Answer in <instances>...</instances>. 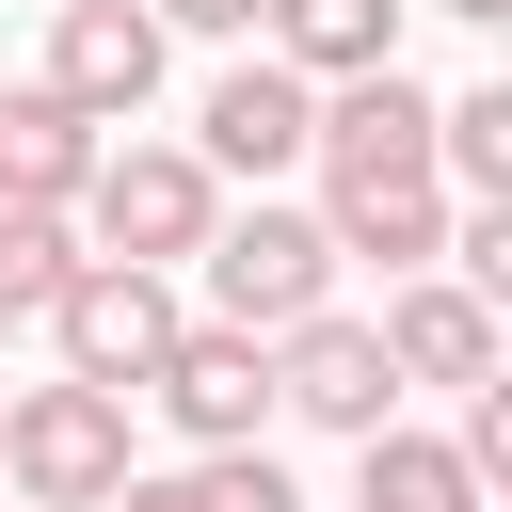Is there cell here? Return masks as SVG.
I'll list each match as a JSON object with an SVG mask.
<instances>
[{
	"mask_svg": "<svg viewBox=\"0 0 512 512\" xmlns=\"http://www.w3.org/2000/svg\"><path fill=\"white\" fill-rule=\"evenodd\" d=\"M144 400L192 432V464H208V448H272V352H256V336H224V320H192V336L144 368Z\"/></svg>",
	"mask_w": 512,
	"mask_h": 512,
	"instance_id": "cell-8",
	"label": "cell"
},
{
	"mask_svg": "<svg viewBox=\"0 0 512 512\" xmlns=\"http://www.w3.org/2000/svg\"><path fill=\"white\" fill-rule=\"evenodd\" d=\"M0 336H16V320H0Z\"/></svg>",
	"mask_w": 512,
	"mask_h": 512,
	"instance_id": "cell-20",
	"label": "cell"
},
{
	"mask_svg": "<svg viewBox=\"0 0 512 512\" xmlns=\"http://www.w3.org/2000/svg\"><path fill=\"white\" fill-rule=\"evenodd\" d=\"M192 480H208V512H304V480H288L272 448H208Z\"/></svg>",
	"mask_w": 512,
	"mask_h": 512,
	"instance_id": "cell-16",
	"label": "cell"
},
{
	"mask_svg": "<svg viewBox=\"0 0 512 512\" xmlns=\"http://www.w3.org/2000/svg\"><path fill=\"white\" fill-rule=\"evenodd\" d=\"M112 480H128V400H96V384H0V496L16 512H112Z\"/></svg>",
	"mask_w": 512,
	"mask_h": 512,
	"instance_id": "cell-2",
	"label": "cell"
},
{
	"mask_svg": "<svg viewBox=\"0 0 512 512\" xmlns=\"http://www.w3.org/2000/svg\"><path fill=\"white\" fill-rule=\"evenodd\" d=\"M368 336H384L400 400H416V384H448V400H464V384H496V304H480V288H448V272L384 288V320H368Z\"/></svg>",
	"mask_w": 512,
	"mask_h": 512,
	"instance_id": "cell-10",
	"label": "cell"
},
{
	"mask_svg": "<svg viewBox=\"0 0 512 512\" xmlns=\"http://www.w3.org/2000/svg\"><path fill=\"white\" fill-rule=\"evenodd\" d=\"M80 256H112V272H192L208 256V224H224V176L192 160V144H96V176H80Z\"/></svg>",
	"mask_w": 512,
	"mask_h": 512,
	"instance_id": "cell-1",
	"label": "cell"
},
{
	"mask_svg": "<svg viewBox=\"0 0 512 512\" xmlns=\"http://www.w3.org/2000/svg\"><path fill=\"white\" fill-rule=\"evenodd\" d=\"M112 512H208V480H192V464H160V480L128 464V480H112Z\"/></svg>",
	"mask_w": 512,
	"mask_h": 512,
	"instance_id": "cell-17",
	"label": "cell"
},
{
	"mask_svg": "<svg viewBox=\"0 0 512 512\" xmlns=\"http://www.w3.org/2000/svg\"><path fill=\"white\" fill-rule=\"evenodd\" d=\"M432 16H464V32H496V16H512V0H432Z\"/></svg>",
	"mask_w": 512,
	"mask_h": 512,
	"instance_id": "cell-19",
	"label": "cell"
},
{
	"mask_svg": "<svg viewBox=\"0 0 512 512\" xmlns=\"http://www.w3.org/2000/svg\"><path fill=\"white\" fill-rule=\"evenodd\" d=\"M160 32H256V0H144Z\"/></svg>",
	"mask_w": 512,
	"mask_h": 512,
	"instance_id": "cell-18",
	"label": "cell"
},
{
	"mask_svg": "<svg viewBox=\"0 0 512 512\" xmlns=\"http://www.w3.org/2000/svg\"><path fill=\"white\" fill-rule=\"evenodd\" d=\"M336 512H496V496L464 480L448 432H400V416H384V432L352 448V496H336Z\"/></svg>",
	"mask_w": 512,
	"mask_h": 512,
	"instance_id": "cell-14",
	"label": "cell"
},
{
	"mask_svg": "<svg viewBox=\"0 0 512 512\" xmlns=\"http://www.w3.org/2000/svg\"><path fill=\"white\" fill-rule=\"evenodd\" d=\"M320 240H336V272L368 256L384 288H416V272H448V192H432V176H384V192H320Z\"/></svg>",
	"mask_w": 512,
	"mask_h": 512,
	"instance_id": "cell-11",
	"label": "cell"
},
{
	"mask_svg": "<svg viewBox=\"0 0 512 512\" xmlns=\"http://www.w3.org/2000/svg\"><path fill=\"white\" fill-rule=\"evenodd\" d=\"M192 272H208V320H224V336H256V352H272L288 320H320V304H336V240H320V208H272V192H256V208H224Z\"/></svg>",
	"mask_w": 512,
	"mask_h": 512,
	"instance_id": "cell-3",
	"label": "cell"
},
{
	"mask_svg": "<svg viewBox=\"0 0 512 512\" xmlns=\"http://www.w3.org/2000/svg\"><path fill=\"white\" fill-rule=\"evenodd\" d=\"M256 32H272V64H288L304 96H336V80L400 64V0H256Z\"/></svg>",
	"mask_w": 512,
	"mask_h": 512,
	"instance_id": "cell-13",
	"label": "cell"
},
{
	"mask_svg": "<svg viewBox=\"0 0 512 512\" xmlns=\"http://www.w3.org/2000/svg\"><path fill=\"white\" fill-rule=\"evenodd\" d=\"M96 144H112V128H80L48 80H0V208H80Z\"/></svg>",
	"mask_w": 512,
	"mask_h": 512,
	"instance_id": "cell-12",
	"label": "cell"
},
{
	"mask_svg": "<svg viewBox=\"0 0 512 512\" xmlns=\"http://www.w3.org/2000/svg\"><path fill=\"white\" fill-rule=\"evenodd\" d=\"M304 160H320V192H384V176H432V80H416V64H368V80H336Z\"/></svg>",
	"mask_w": 512,
	"mask_h": 512,
	"instance_id": "cell-7",
	"label": "cell"
},
{
	"mask_svg": "<svg viewBox=\"0 0 512 512\" xmlns=\"http://www.w3.org/2000/svg\"><path fill=\"white\" fill-rule=\"evenodd\" d=\"M304 144H320V96H304L272 48H256V64H224V80H208V112H192V160H208V176H288Z\"/></svg>",
	"mask_w": 512,
	"mask_h": 512,
	"instance_id": "cell-9",
	"label": "cell"
},
{
	"mask_svg": "<svg viewBox=\"0 0 512 512\" xmlns=\"http://www.w3.org/2000/svg\"><path fill=\"white\" fill-rule=\"evenodd\" d=\"M192 336V304H176V272H80L64 304H48V352H64V384H96V400H144V368Z\"/></svg>",
	"mask_w": 512,
	"mask_h": 512,
	"instance_id": "cell-4",
	"label": "cell"
},
{
	"mask_svg": "<svg viewBox=\"0 0 512 512\" xmlns=\"http://www.w3.org/2000/svg\"><path fill=\"white\" fill-rule=\"evenodd\" d=\"M160 48H176V32H160L144 0H64V16H48V64H32V80H48V96L80 112V128H128V112L160 96Z\"/></svg>",
	"mask_w": 512,
	"mask_h": 512,
	"instance_id": "cell-6",
	"label": "cell"
},
{
	"mask_svg": "<svg viewBox=\"0 0 512 512\" xmlns=\"http://www.w3.org/2000/svg\"><path fill=\"white\" fill-rule=\"evenodd\" d=\"M272 416H304V432H384L400 416V368H384V336L352 320V304H320V320H288L272 336Z\"/></svg>",
	"mask_w": 512,
	"mask_h": 512,
	"instance_id": "cell-5",
	"label": "cell"
},
{
	"mask_svg": "<svg viewBox=\"0 0 512 512\" xmlns=\"http://www.w3.org/2000/svg\"><path fill=\"white\" fill-rule=\"evenodd\" d=\"M80 272H96V256H80V224H64V208H0V320H48Z\"/></svg>",
	"mask_w": 512,
	"mask_h": 512,
	"instance_id": "cell-15",
	"label": "cell"
},
{
	"mask_svg": "<svg viewBox=\"0 0 512 512\" xmlns=\"http://www.w3.org/2000/svg\"><path fill=\"white\" fill-rule=\"evenodd\" d=\"M48 16H64V0H48Z\"/></svg>",
	"mask_w": 512,
	"mask_h": 512,
	"instance_id": "cell-21",
	"label": "cell"
}]
</instances>
